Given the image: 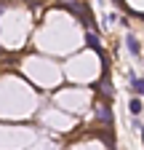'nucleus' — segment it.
<instances>
[{"mask_svg": "<svg viewBox=\"0 0 144 150\" xmlns=\"http://www.w3.org/2000/svg\"><path fill=\"white\" fill-rule=\"evenodd\" d=\"M125 46H128V51L134 54V56H139L141 54V46H139V40H136V38L128 32V35H125Z\"/></svg>", "mask_w": 144, "mask_h": 150, "instance_id": "1", "label": "nucleus"}, {"mask_svg": "<svg viewBox=\"0 0 144 150\" xmlns=\"http://www.w3.org/2000/svg\"><path fill=\"white\" fill-rule=\"evenodd\" d=\"M128 110H131V115H134V118H139V115H141V110H144L141 99H136V97H134V99L128 102Z\"/></svg>", "mask_w": 144, "mask_h": 150, "instance_id": "2", "label": "nucleus"}, {"mask_svg": "<svg viewBox=\"0 0 144 150\" xmlns=\"http://www.w3.org/2000/svg\"><path fill=\"white\" fill-rule=\"evenodd\" d=\"M131 88H134V94L144 97V78H134V75H131Z\"/></svg>", "mask_w": 144, "mask_h": 150, "instance_id": "3", "label": "nucleus"}, {"mask_svg": "<svg viewBox=\"0 0 144 150\" xmlns=\"http://www.w3.org/2000/svg\"><path fill=\"white\" fill-rule=\"evenodd\" d=\"M96 115H99L101 121H110V110H107V107H99V112H96Z\"/></svg>", "mask_w": 144, "mask_h": 150, "instance_id": "4", "label": "nucleus"}, {"mask_svg": "<svg viewBox=\"0 0 144 150\" xmlns=\"http://www.w3.org/2000/svg\"><path fill=\"white\" fill-rule=\"evenodd\" d=\"M139 131H141V142H144V126H141V129H139Z\"/></svg>", "mask_w": 144, "mask_h": 150, "instance_id": "5", "label": "nucleus"}]
</instances>
